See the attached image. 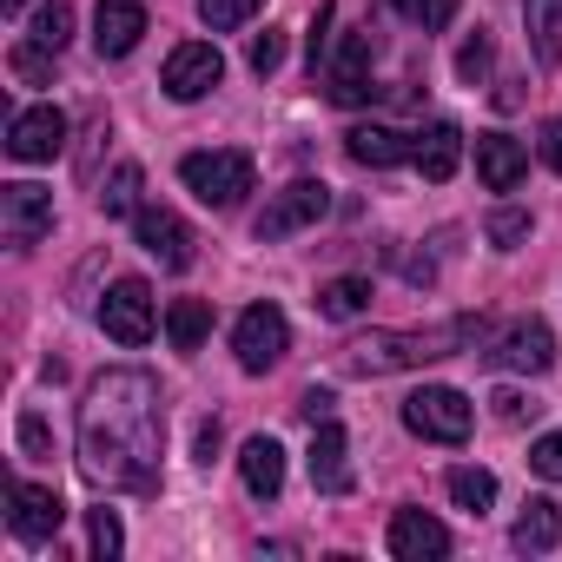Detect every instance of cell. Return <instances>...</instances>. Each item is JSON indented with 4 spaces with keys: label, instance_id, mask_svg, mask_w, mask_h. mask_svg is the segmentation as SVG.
I'll use <instances>...</instances> for the list:
<instances>
[{
    "label": "cell",
    "instance_id": "1",
    "mask_svg": "<svg viewBox=\"0 0 562 562\" xmlns=\"http://www.w3.org/2000/svg\"><path fill=\"white\" fill-rule=\"evenodd\" d=\"M166 450V404L159 378L146 371H100L80 397V470L100 490L153 496Z\"/></svg>",
    "mask_w": 562,
    "mask_h": 562
},
{
    "label": "cell",
    "instance_id": "2",
    "mask_svg": "<svg viewBox=\"0 0 562 562\" xmlns=\"http://www.w3.org/2000/svg\"><path fill=\"white\" fill-rule=\"evenodd\" d=\"M483 318H443V325H424V331H371V338H351L345 345V371L351 378H391V371H417V364H437V358H457L470 345H483Z\"/></svg>",
    "mask_w": 562,
    "mask_h": 562
},
{
    "label": "cell",
    "instance_id": "3",
    "mask_svg": "<svg viewBox=\"0 0 562 562\" xmlns=\"http://www.w3.org/2000/svg\"><path fill=\"white\" fill-rule=\"evenodd\" d=\"M179 179H186V192H192L199 205L232 212V205L251 192L258 166H251V153H238V146H212V153H186V159H179Z\"/></svg>",
    "mask_w": 562,
    "mask_h": 562
},
{
    "label": "cell",
    "instance_id": "4",
    "mask_svg": "<svg viewBox=\"0 0 562 562\" xmlns=\"http://www.w3.org/2000/svg\"><path fill=\"white\" fill-rule=\"evenodd\" d=\"M470 424H476V404L450 384H424L404 397V430H417L424 443H463Z\"/></svg>",
    "mask_w": 562,
    "mask_h": 562
},
{
    "label": "cell",
    "instance_id": "5",
    "mask_svg": "<svg viewBox=\"0 0 562 562\" xmlns=\"http://www.w3.org/2000/svg\"><path fill=\"white\" fill-rule=\"evenodd\" d=\"M232 351H238V371L265 378L271 364H285V351H292V318L278 312V305H251V312H238V325H232Z\"/></svg>",
    "mask_w": 562,
    "mask_h": 562
},
{
    "label": "cell",
    "instance_id": "6",
    "mask_svg": "<svg viewBox=\"0 0 562 562\" xmlns=\"http://www.w3.org/2000/svg\"><path fill=\"white\" fill-rule=\"evenodd\" d=\"M331 212V186H318V179H292L285 192H271V205L258 212V245H278V238H292V232H305V225H318Z\"/></svg>",
    "mask_w": 562,
    "mask_h": 562
},
{
    "label": "cell",
    "instance_id": "7",
    "mask_svg": "<svg viewBox=\"0 0 562 562\" xmlns=\"http://www.w3.org/2000/svg\"><path fill=\"white\" fill-rule=\"evenodd\" d=\"M100 325H106V338L126 345V351H139V345L153 338L159 312H153V285H146V278H113V292H106V305H100Z\"/></svg>",
    "mask_w": 562,
    "mask_h": 562
},
{
    "label": "cell",
    "instance_id": "8",
    "mask_svg": "<svg viewBox=\"0 0 562 562\" xmlns=\"http://www.w3.org/2000/svg\"><path fill=\"white\" fill-rule=\"evenodd\" d=\"M218 80H225V54H218L212 41H186V47H172V54H166V74H159V87H166L179 106L205 100Z\"/></svg>",
    "mask_w": 562,
    "mask_h": 562
},
{
    "label": "cell",
    "instance_id": "9",
    "mask_svg": "<svg viewBox=\"0 0 562 562\" xmlns=\"http://www.w3.org/2000/svg\"><path fill=\"white\" fill-rule=\"evenodd\" d=\"M0 232H8V245L14 251H27V245H41L47 232H54V192L47 186H0Z\"/></svg>",
    "mask_w": 562,
    "mask_h": 562
},
{
    "label": "cell",
    "instance_id": "10",
    "mask_svg": "<svg viewBox=\"0 0 562 562\" xmlns=\"http://www.w3.org/2000/svg\"><path fill=\"white\" fill-rule=\"evenodd\" d=\"M8 529L27 542V549H41V542H54L60 536V522H67V503H60V490L54 483H14L8 490Z\"/></svg>",
    "mask_w": 562,
    "mask_h": 562
},
{
    "label": "cell",
    "instance_id": "11",
    "mask_svg": "<svg viewBox=\"0 0 562 562\" xmlns=\"http://www.w3.org/2000/svg\"><path fill=\"white\" fill-rule=\"evenodd\" d=\"M60 146H67V113H60V106H21V113L8 120V159L47 166Z\"/></svg>",
    "mask_w": 562,
    "mask_h": 562
},
{
    "label": "cell",
    "instance_id": "12",
    "mask_svg": "<svg viewBox=\"0 0 562 562\" xmlns=\"http://www.w3.org/2000/svg\"><path fill=\"white\" fill-rule=\"evenodd\" d=\"M133 238H139L166 271H186V265H192V245H199L192 225H186L172 205H139V212H133Z\"/></svg>",
    "mask_w": 562,
    "mask_h": 562
},
{
    "label": "cell",
    "instance_id": "13",
    "mask_svg": "<svg viewBox=\"0 0 562 562\" xmlns=\"http://www.w3.org/2000/svg\"><path fill=\"white\" fill-rule=\"evenodd\" d=\"M490 364H496V371H522V378H542V371L555 364V331H549L542 318H522V325H509V331L490 345Z\"/></svg>",
    "mask_w": 562,
    "mask_h": 562
},
{
    "label": "cell",
    "instance_id": "14",
    "mask_svg": "<svg viewBox=\"0 0 562 562\" xmlns=\"http://www.w3.org/2000/svg\"><path fill=\"white\" fill-rule=\"evenodd\" d=\"M364 67H371V34L351 27L345 47L325 60V93H331L338 106H364V100H371V74H364Z\"/></svg>",
    "mask_w": 562,
    "mask_h": 562
},
{
    "label": "cell",
    "instance_id": "15",
    "mask_svg": "<svg viewBox=\"0 0 562 562\" xmlns=\"http://www.w3.org/2000/svg\"><path fill=\"white\" fill-rule=\"evenodd\" d=\"M391 555L397 562H443L450 555V529L430 509H397L391 516Z\"/></svg>",
    "mask_w": 562,
    "mask_h": 562
},
{
    "label": "cell",
    "instance_id": "16",
    "mask_svg": "<svg viewBox=\"0 0 562 562\" xmlns=\"http://www.w3.org/2000/svg\"><path fill=\"white\" fill-rule=\"evenodd\" d=\"M139 34H146V8H139V0H100V8H93V47H100V60H126L139 47Z\"/></svg>",
    "mask_w": 562,
    "mask_h": 562
},
{
    "label": "cell",
    "instance_id": "17",
    "mask_svg": "<svg viewBox=\"0 0 562 562\" xmlns=\"http://www.w3.org/2000/svg\"><path fill=\"white\" fill-rule=\"evenodd\" d=\"M411 166H417L430 186L457 179V166H463V133H457L450 120H430L424 133H411Z\"/></svg>",
    "mask_w": 562,
    "mask_h": 562
},
{
    "label": "cell",
    "instance_id": "18",
    "mask_svg": "<svg viewBox=\"0 0 562 562\" xmlns=\"http://www.w3.org/2000/svg\"><path fill=\"white\" fill-rule=\"evenodd\" d=\"M522 172H529V153H522L509 133H476V179H483L490 192H516Z\"/></svg>",
    "mask_w": 562,
    "mask_h": 562
},
{
    "label": "cell",
    "instance_id": "19",
    "mask_svg": "<svg viewBox=\"0 0 562 562\" xmlns=\"http://www.w3.org/2000/svg\"><path fill=\"white\" fill-rule=\"evenodd\" d=\"M345 457H351L345 430H338L331 417L312 424V457H305V463H312V483H318L325 496H345V490H351V463H345Z\"/></svg>",
    "mask_w": 562,
    "mask_h": 562
},
{
    "label": "cell",
    "instance_id": "20",
    "mask_svg": "<svg viewBox=\"0 0 562 562\" xmlns=\"http://www.w3.org/2000/svg\"><path fill=\"white\" fill-rule=\"evenodd\" d=\"M238 476H245V490H251L258 503H271L278 490H285V443H278V437H245Z\"/></svg>",
    "mask_w": 562,
    "mask_h": 562
},
{
    "label": "cell",
    "instance_id": "21",
    "mask_svg": "<svg viewBox=\"0 0 562 562\" xmlns=\"http://www.w3.org/2000/svg\"><path fill=\"white\" fill-rule=\"evenodd\" d=\"M509 542H516L522 555H549V549L562 542V509H555L549 496H529L522 516L509 522Z\"/></svg>",
    "mask_w": 562,
    "mask_h": 562
},
{
    "label": "cell",
    "instance_id": "22",
    "mask_svg": "<svg viewBox=\"0 0 562 562\" xmlns=\"http://www.w3.org/2000/svg\"><path fill=\"white\" fill-rule=\"evenodd\" d=\"M345 153H351L358 166L384 172V166H404V159H411V139L391 133V126H351V133H345Z\"/></svg>",
    "mask_w": 562,
    "mask_h": 562
},
{
    "label": "cell",
    "instance_id": "23",
    "mask_svg": "<svg viewBox=\"0 0 562 562\" xmlns=\"http://www.w3.org/2000/svg\"><path fill=\"white\" fill-rule=\"evenodd\" d=\"M522 27L536 67H562V0H522Z\"/></svg>",
    "mask_w": 562,
    "mask_h": 562
},
{
    "label": "cell",
    "instance_id": "24",
    "mask_svg": "<svg viewBox=\"0 0 562 562\" xmlns=\"http://www.w3.org/2000/svg\"><path fill=\"white\" fill-rule=\"evenodd\" d=\"M166 338H172V351H199L212 338V305L205 299H172L166 305Z\"/></svg>",
    "mask_w": 562,
    "mask_h": 562
},
{
    "label": "cell",
    "instance_id": "25",
    "mask_svg": "<svg viewBox=\"0 0 562 562\" xmlns=\"http://www.w3.org/2000/svg\"><path fill=\"white\" fill-rule=\"evenodd\" d=\"M364 305H371V278H358V271L318 285V318H338V325H345V318H358Z\"/></svg>",
    "mask_w": 562,
    "mask_h": 562
},
{
    "label": "cell",
    "instance_id": "26",
    "mask_svg": "<svg viewBox=\"0 0 562 562\" xmlns=\"http://www.w3.org/2000/svg\"><path fill=\"white\" fill-rule=\"evenodd\" d=\"M443 490H450V503H457V509H470V516H483V509L496 503V476H490V470H476V463H457V470L443 476Z\"/></svg>",
    "mask_w": 562,
    "mask_h": 562
},
{
    "label": "cell",
    "instance_id": "27",
    "mask_svg": "<svg viewBox=\"0 0 562 562\" xmlns=\"http://www.w3.org/2000/svg\"><path fill=\"white\" fill-rule=\"evenodd\" d=\"M139 186H146V172H139L133 159L113 166V179L100 186V212H106V218H133V212H139Z\"/></svg>",
    "mask_w": 562,
    "mask_h": 562
},
{
    "label": "cell",
    "instance_id": "28",
    "mask_svg": "<svg viewBox=\"0 0 562 562\" xmlns=\"http://www.w3.org/2000/svg\"><path fill=\"white\" fill-rule=\"evenodd\" d=\"M67 34H74L67 0H47V8L34 14V27H27V41H34V47H47V54H60V47H67Z\"/></svg>",
    "mask_w": 562,
    "mask_h": 562
},
{
    "label": "cell",
    "instance_id": "29",
    "mask_svg": "<svg viewBox=\"0 0 562 562\" xmlns=\"http://www.w3.org/2000/svg\"><path fill=\"white\" fill-rule=\"evenodd\" d=\"M483 238H490L496 251H516V245L529 238V212H522V205H496L490 225H483Z\"/></svg>",
    "mask_w": 562,
    "mask_h": 562
},
{
    "label": "cell",
    "instance_id": "30",
    "mask_svg": "<svg viewBox=\"0 0 562 562\" xmlns=\"http://www.w3.org/2000/svg\"><path fill=\"white\" fill-rule=\"evenodd\" d=\"M258 8H265V0H199V21H205L212 34H232V27H245Z\"/></svg>",
    "mask_w": 562,
    "mask_h": 562
},
{
    "label": "cell",
    "instance_id": "31",
    "mask_svg": "<svg viewBox=\"0 0 562 562\" xmlns=\"http://www.w3.org/2000/svg\"><path fill=\"white\" fill-rule=\"evenodd\" d=\"M391 8H397L411 27H424V34H443V27L457 21V0H391Z\"/></svg>",
    "mask_w": 562,
    "mask_h": 562
},
{
    "label": "cell",
    "instance_id": "32",
    "mask_svg": "<svg viewBox=\"0 0 562 562\" xmlns=\"http://www.w3.org/2000/svg\"><path fill=\"white\" fill-rule=\"evenodd\" d=\"M490 60H496V47H490V34L476 27V34H470V41L457 47V80H463V87H483V74H490Z\"/></svg>",
    "mask_w": 562,
    "mask_h": 562
},
{
    "label": "cell",
    "instance_id": "33",
    "mask_svg": "<svg viewBox=\"0 0 562 562\" xmlns=\"http://www.w3.org/2000/svg\"><path fill=\"white\" fill-rule=\"evenodd\" d=\"M87 542H93V555H100V562H113V555L126 549L120 516H113V509H93V516H87Z\"/></svg>",
    "mask_w": 562,
    "mask_h": 562
},
{
    "label": "cell",
    "instance_id": "34",
    "mask_svg": "<svg viewBox=\"0 0 562 562\" xmlns=\"http://www.w3.org/2000/svg\"><path fill=\"white\" fill-rule=\"evenodd\" d=\"M245 67L265 80V74H278V67H285V34H278V27H265V34H251V47H245Z\"/></svg>",
    "mask_w": 562,
    "mask_h": 562
},
{
    "label": "cell",
    "instance_id": "35",
    "mask_svg": "<svg viewBox=\"0 0 562 562\" xmlns=\"http://www.w3.org/2000/svg\"><path fill=\"white\" fill-rule=\"evenodd\" d=\"M14 74H21L27 87H47V80H54V54L34 47V41H21V47H14Z\"/></svg>",
    "mask_w": 562,
    "mask_h": 562
},
{
    "label": "cell",
    "instance_id": "36",
    "mask_svg": "<svg viewBox=\"0 0 562 562\" xmlns=\"http://www.w3.org/2000/svg\"><path fill=\"white\" fill-rule=\"evenodd\" d=\"M529 470H536L542 483H562V430L536 437V450H529Z\"/></svg>",
    "mask_w": 562,
    "mask_h": 562
},
{
    "label": "cell",
    "instance_id": "37",
    "mask_svg": "<svg viewBox=\"0 0 562 562\" xmlns=\"http://www.w3.org/2000/svg\"><path fill=\"white\" fill-rule=\"evenodd\" d=\"M490 404H496V417H503V424H522V417H536V411H542V404H536V397H522V391H496Z\"/></svg>",
    "mask_w": 562,
    "mask_h": 562
},
{
    "label": "cell",
    "instance_id": "38",
    "mask_svg": "<svg viewBox=\"0 0 562 562\" xmlns=\"http://www.w3.org/2000/svg\"><path fill=\"white\" fill-rule=\"evenodd\" d=\"M536 153H542L549 172H562V120H542L536 126Z\"/></svg>",
    "mask_w": 562,
    "mask_h": 562
},
{
    "label": "cell",
    "instance_id": "39",
    "mask_svg": "<svg viewBox=\"0 0 562 562\" xmlns=\"http://www.w3.org/2000/svg\"><path fill=\"white\" fill-rule=\"evenodd\" d=\"M21 450H27V457H47V424H41V411H21Z\"/></svg>",
    "mask_w": 562,
    "mask_h": 562
},
{
    "label": "cell",
    "instance_id": "40",
    "mask_svg": "<svg viewBox=\"0 0 562 562\" xmlns=\"http://www.w3.org/2000/svg\"><path fill=\"white\" fill-rule=\"evenodd\" d=\"M331 411H338V397H331V391H305V397H299V417H305V424H325Z\"/></svg>",
    "mask_w": 562,
    "mask_h": 562
},
{
    "label": "cell",
    "instance_id": "41",
    "mask_svg": "<svg viewBox=\"0 0 562 562\" xmlns=\"http://www.w3.org/2000/svg\"><path fill=\"white\" fill-rule=\"evenodd\" d=\"M212 457H218V424H199V463L212 470Z\"/></svg>",
    "mask_w": 562,
    "mask_h": 562
},
{
    "label": "cell",
    "instance_id": "42",
    "mask_svg": "<svg viewBox=\"0 0 562 562\" xmlns=\"http://www.w3.org/2000/svg\"><path fill=\"white\" fill-rule=\"evenodd\" d=\"M0 8H8V14H21V8H27V0H0Z\"/></svg>",
    "mask_w": 562,
    "mask_h": 562
}]
</instances>
